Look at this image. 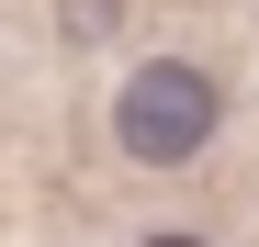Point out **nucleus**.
Here are the masks:
<instances>
[{"instance_id":"f257e3e1","label":"nucleus","mask_w":259,"mask_h":247,"mask_svg":"<svg viewBox=\"0 0 259 247\" xmlns=\"http://www.w3.org/2000/svg\"><path fill=\"white\" fill-rule=\"evenodd\" d=\"M226 124V101H214V79L181 68V56H147L136 79H124V101H113V135L136 169H181V157H203V135Z\"/></svg>"},{"instance_id":"f03ea898","label":"nucleus","mask_w":259,"mask_h":247,"mask_svg":"<svg viewBox=\"0 0 259 247\" xmlns=\"http://www.w3.org/2000/svg\"><path fill=\"white\" fill-rule=\"evenodd\" d=\"M147 247H192V236H147Z\"/></svg>"}]
</instances>
